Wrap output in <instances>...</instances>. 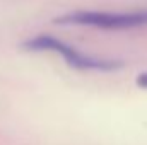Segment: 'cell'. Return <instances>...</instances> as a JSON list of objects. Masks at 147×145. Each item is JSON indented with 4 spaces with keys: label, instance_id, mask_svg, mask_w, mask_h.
Returning a JSON list of instances; mask_svg holds the SVG:
<instances>
[{
    "label": "cell",
    "instance_id": "cell-1",
    "mask_svg": "<svg viewBox=\"0 0 147 145\" xmlns=\"http://www.w3.org/2000/svg\"><path fill=\"white\" fill-rule=\"evenodd\" d=\"M22 48L28 51H51L63 56L69 67L77 70H98V72H113L121 68V62L118 60H106L92 55L80 53L74 46L67 44L62 39H57L48 34H39L36 38H31L22 43Z\"/></svg>",
    "mask_w": 147,
    "mask_h": 145
},
{
    "label": "cell",
    "instance_id": "cell-2",
    "mask_svg": "<svg viewBox=\"0 0 147 145\" xmlns=\"http://www.w3.org/2000/svg\"><path fill=\"white\" fill-rule=\"evenodd\" d=\"M53 22L60 26H82L98 29H135L147 26V10H134V12L77 10L58 15Z\"/></svg>",
    "mask_w": 147,
    "mask_h": 145
},
{
    "label": "cell",
    "instance_id": "cell-3",
    "mask_svg": "<svg viewBox=\"0 0 147 145\" xmlns=\"http://www.w3.org/2000/svg\"><path fill=\"white\" fill-rule=\"evenodd\" d=\"M135 82H137V85H139V87L147 89V72L139 73V75H137V79H135Z\"/></svg>",
    "mask_w": 147,
    "mask_h": 145
}]
</instances>
